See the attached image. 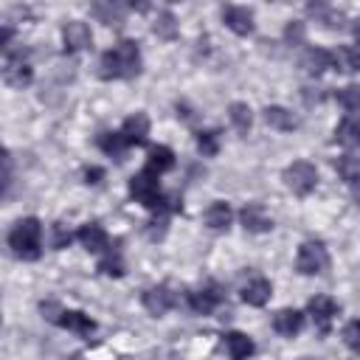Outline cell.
<instances>
[{
  "label": "cell",
  "instance_id": "26",
  "mask_svg": "<svg viewBox=\"0 0 360 360\" xmlns=\"http://www.w3.org/2000/svg\"><path fill=\"white\" fill-rule=\"evenodd\" d=\"M228 118H231V124L236 127V132H248L250 124H253V112H250V107H248L245 101H233V104L228 107Z\"/></svg>",
  "mask_w": 360,
  "mask_h": 360
},
{
  "label": "cell",
  "instance_id": "35",
  "mask_svg": "<svg viewBox=\"0 0 360 360\" xmlns=\"http://www.w3.org/2000/svg\"><path fill=\"white\" fill-rule=\"evenodd\" d=\"M301 37H304L301 22H290V25H287V39H301Z\"/></svg>",
  "mask_w": 360,
  "mask_h": 360
},
{
  "label": "cell",
  "instance_id": "13",
  "mask_svg": "<svg viewBox=\"0 0 360 360\" xmlns=\"http://www.w3.org/2000/svg\"><path fill=\"white\" fill-rule=\"evenodd\" d=\"M222 20L239 37H248L253 31V11L248 6H228V8H222Z\"/></svg>",
  "mask_w": 360,
  "mask_h": 360
},
{
  "label": "cell",
  "instance_id": "25",
  "mask_svg": "<svg viewBox=\"0 0 360 360\" xmlns=\"http://www.w3.org/2000/svg\"><path fill=\"white\" fill-rule=\"evenodd\" d=\"M98 146H101L104 155H110V158H115V160H124V152L129 149L121 132H101V135H98Z\"/></svg>",
  "mask_w": 360,
  "mask_h": 360
},
{
  "label": "cell",
  "instance_id": "31",
  "mask_svg": "<svg viewBox=\"0 0 360 360\" xmlns=\"http://www.w3.org/2000/svg\"><path fill=\"white\" fill-rule=\"evenodd\" d=\"M70 242H73L70 228H68L65 222H53V225H51V245H53V250H62V248H68Z\"/></svg>",
  "mask_w": 360,
  "mask_h": 360
},
{
  "label": "cell",
  "instance_id": "32",
  "mask_svg": "<svg viewBox=\"0 0 360 360\" xmlns=\"http://www.w3.org/2000/svg\"><path fill=\"white\" fill-rule=\"evenodd\" d=\"M343 340L354 354H360V321H349L343 326Z\"/></svg>",
  "mask_w": 360,
  "mask_h": 360
},
{
  "label": "cell",
  "instance_id": "24",
  "mask_svg": "<svg viewBox=\"0 0 360 360\" xmlns=\"http://www.w3.org/2000/svg\"><path fill=\"white\" fill-rule=\"evenodd\" d=\"M264 121L273 127V129H281V132H290V129H295L298 127V118L290 112V110H284V107H264Z\"/></svg>",
  "mask_w": 360,
  "mask_h": 360
},
{
  "label": "cell",
  "instance_id": "1",
  "mask_svg": "<svg viewBox=\"0 0 360 360\" xmlns=\"http://www.w3.org/2000/svg\"><path fill=\"white\" fill-rule=\"evenodd\" d=\"M101 79H132L141 73V48L132 39H121L101 56Z\"/></svg>",
  "mask_w": 360,
  "mask_h": 360
},
{
  "label": "cell",
  "instance_id": "34",
  "mask_svg": "<svg viewBox=\"0 0 360 360\" xmlns=\"http://www.w3.org/2000/svg\"><path fill=\"white\" fill-rule=\"evenodd\" d=\"M101 177H104V169H98V166L84 169V183H98Z\"/></svg>",
  "mask_w": 360,
  "mask_h": 360
},
{
  "label": "cell",
  "instance_id": "22",
  "mask_svg": "<svg viewBox=\"0 0 360 360\" xmlns=\"http://www.w3.org/2000/svg\"><path fill=\"white\" fill-rule=\"evenodd\" d=\"M225 349H228L231 360H248V357L256 352L253 340H250L245 332H228V335H225Z\"/></svg>",
  "mask_w": 360,
  "mask_h": 360
},
{
  "label": "cell",
  "instance_id": "4",
  "mask_svg": "<svg viewBox=\"0 0 360 360\" xmlns=\"http://www.w3.org/2000/svg\"><path fill=\"white\" fill-rule=\"evenodd\" d=\"M315 183H318V172H315V166L307 163V160H295V163H290V166L284 169V186H287L292 194H298V197H307V194L315 188Z\"/></svg>",
  "mask_w": 360,
  "mask_h": 360
},
{
  "label": "cell",
  "instance_id": "28",
  "mask_svg": "<svg viewBox=\"0 0 360 360\" xmlns=\"http://www.w3.org/2000/svg\"><path fill=\"white\" fill-rule=\"evenodd\" d=\"M98 270H101L104 276L121 278V276H124V259H121V253L110 248V250H107V253L101 256V262H98Z\"/></svg>",
  "mask_w": 360,
  "mask_h": 360
},
{
  "label": "cell",
  "instance_id": "9",
  "mask_svg": "<svg viewBox=\"0 0 360 360\" xmlns=\"http://www.w3.org/2000/svg\"><path fill=\"white\" fill-rule=\"evenodd\" d=\"M239 219H242L245 231H250V233H267L273 228V217L267 214V208L262 202H248L239 211Z\"/></svg>",
  "mask_w": 360,
  "mask_h": 360
},
{
  "label": "cell",
  "instance_id": "29",
  "mask_svg": "<svg viewBox=\"0 0 360 360\" xmlns=\"http://www.w3.org/2000/svg\"><path fill=\"white\" fill-rule=\"evenodd\" d=\"M155 34L160 37V39H174L177 37V20H174V14L172 11H160L158 17H155Z\"/></svg>",
  "mask_w": 360,
  "mask_h": 360
},
{
  "label": "cell",
  "instance_id": "19",
  "mask_svg": "<svg viewBox=\"0 0 360 360\" xmlns=\"http://www.w3.org/2000/svg\"><path fill=\"white\" fill-rule=\"evenodd\" d=\"M301 68H304L309 76L323 73L326 68H332V51H323V48H307L304 56H301Z\"/></svg>",
  "mask_w": 360,
  "mask_h": 360
},
{
  "label": "cell",
  "instance_id": "23",
  "mask_svg": "<svg viewBox=\"0 0 360 360\" xmlns=\"http://www.w3.org/2000/svg\"><path fill=\"white\" fill-rule=\"evenodd\" d=\"M335 169H338V174H340V180H343L346 186L360 188V158H354V155H340V158L335 160Z\"/></svg>",
  "mask_w": 360,
  "mask_h": 360
},
{
  "label": "cell",
  "instance_id": "37",
  "mask_svg": "<svg viewBox=\"0 0 360 360\" xmlns=\"http://www.w3.org/2000/svg\"><path fill=\"white\" fill-rule=\"evenodd\" d=\"M354 39H357V42H354V45H360V20H357V22H354Z\"/></svg>",
  "mask_w": 360,
  "mask_h": 360
},
{
  "label": "cell",
  "instance_id": "30",
  "mask_svg": "<svg viewBox=\"0 0 360 360\" xmlns=\"http://www.w3.org/2000/svg\"><path fill=\"white\" fill-rule=\"evenodd\" d=\"M197 149L205 155V158H214L219 152V132L214 129H200L197 132Z\"/></svg>",
  "mask_w": 360,
  "mask_h": 360
},
{
  "label": "cell",
  "instance_id": "15",
  "mask_svg": "<svg viewBox=\"0 0 360 360\" xmlns=\"http://www.w3.org/2000/svg\"><path fill=\"white\" fill-rule=\"evenodd\" d=\"M273 329L278 332V335H284V338H295L301 329H304V312H298V309H278L276 315H273Z\"/></svg>",
  "mask_w": 360,
  "mask_h": 360
},
{
  "label": "cell",
  "instance_id": "12",
  "mask_svg": "<svg viewBox=\"0 0 360 360\" xmlns=\"http://www.w3.org/2000/svg\"><path fill=\"white\" fill-rule=\"evenodd\" d=\"M56 323L62 329H68V332H76L79 338H90L96 332V321L90 315H84L82 309H62L59 318H56Z\"/></svg>",
  "mask_w": 360,
  "mask_h": 360
},
{
  "label": "cell",
  "instance_id": "20",
  "mask_svg": "<svg viewBox=\"0 0 360 360\" xmlns=\"http://www.w3.org/2000/svg\"><path fill=\"white\" fill-rule=\"evenodd\" d=\"M231 219H233V211H231V205H228L225 200H214V202L205 208V225H208L211 231H225V228L231 225Z\"/></svg>",
  "mask_w": 360,
  "mask_h": 360
},
{
  "label": "cell",
  "instance_id": "10",
  "mask_svg": "<svg viewBox=\"0 0 360 360\" xmlns=\"http://www.w3.org/2000/svg\"><path fill=\"white\" fill-rule=\"evenodd\" d=\"M177 304V295L166 287V284H158V287H149L146 292H143V307H146V312L149 315H166L172 307Z\"/></svg>",
  "mask_w": 360,
  "mask_h": 360
},
{
  "label": "cell",
  "instance_id": "3",
  "mask_svg": "<svg viewBox=\"0 0 360 360\" xmlns=\"http://www.w3.org/2000/svg\"><path fill=\"white\" fill-rule=\"evenodd\" d=\"M158 177H160V174H155V172H149V169L132 174V177H129V194H132L143 208H149V211H155V214H166L172 205H166L169 197L160 191V180H158Z\"/></svg>",
  "mask_w": 360,
  "mask_h": 360
},
{
  "label": "cell",
  "instance_id": "8",
  "mask_svg": "<svg viewBox=\"0 0 360 360\" xmlns=\"http://www.w3.org/2000/svg\"><path fill=\"white\" fill-rule=\"evenodd\" d=\"M307 312H309V318L315 321V326H318L321 332H329L332 318L338 315V301L329 298V295H315V298H309Z\"/></svg>",
  "mask_w": 360,
  "mask_h": 360
},
{
  "label": "cell",
  "instance_id": "27",
  "mask_svg": "<svg viewBox=\"0 0 360 360\" xmlns=\"http://www.w3.org/2000/svg\"><path fill=\"white\" fill-rule=\"evenodd\" d=\"M338 104L349 115H360V84H346L338 90Z\"/></svg>",
  "mask_w": 360,
  "mask_h": 360
},
{
  "label": "cell",
  "instance_id": "2",
  "mask_svg": "<svg viewBox=\"0 0 360 360\" xmlns=\"http://www.w3.org/2000/svg\"><path fill=\"white\" fill-rule=\"evenodd\" d=\"M8 248L22 262H37L42 256V222L37 217H22L8 231Z\"/></svg>",
  "mask_w": 360,
  "mask_h": 360
},
{
  "label": "cell",
  "instance_id": "16",
  "mask_svg": "<svg viewBox=\"0 0 360 360\" xmlns=\"http://www.w3.org/2000/svg\"><path fill=\"white\" fill-rule=\"evenodd\" d=\"M270 295H273V284H270L267 278H262V276L250 278V281L242 287V301L250 304V307H264V304L270 301Z\"/></svg>",
  "mask_w": 360,
  "mask_h": 360
},
{
  "label": "cell",
  "instance_id": "11",
  "mask_svg": "<svg viewBox=\"0 0 360 360\" xmlns=\"http://www.w3.org/2000/svg\"><path fill=\"white\" fill-rule=\"evenodd\" d=\"M76 239H79L82 248L90 250V253H107V250H110V236H107V231H104L98 222L82 225L79 233H76Z\"/></svg>",
  "mask_w": 360,
  "mask_h": 360
},
{
  "label": "cell",
  "instance_id": "14",
  "mask_svg": "<svg viewBox=\"0 0 360 360\" xmlns=\"http://www.w3.org/2000/svg\"><path fill=\"white\" fill-rule=\"evenodd\" d=\"M118 132L124 135L127 146H143V143H146V135H149V118H146L143 112H135V115H129V118L121 124Z\"/></svg>",
  "mask_w": 360,
  "mask_h": 360
},
{
  "label": "cell",
  "instance_id": "38",
  "mask_svg": "<svg viewBox=\"0 0 360 360\" xmlns=\"http://www.w3.org/2000/svg\"><path fill=\"white\" fill-rule=\"evenodd\" d=\"M73 360H82V357H73Z\"/></svg>",
  "mask_w": 360,
  "mask_h": 360
},
{
  "label": "cell",
  "instance_id": "5",
  "mask_svg": "<svg viewBox=\"0 0 360 360\" xmlns=\"http://www.w3.org/2000/svg\"><path fill=\"white\" fill-rule=\"evenodd\" d=\"M295 267H298V273H304V276H318V273H323L326 267H329V253H326V248L321 245V242H304L301 248H298V256H295Z\"/></svg>",
  "mask_w": 360,
  "mask_h": 360
},
{
  "label": "cell",
  "instance_id": "6",
  "mask_svg": "<svg viewBox=\"0 0 360 360\" xmlns=\"http://www.w3.org/2000/svg\"><path fill=\"white\" fill-rule=\"evenodd\" d=\"M31 65H28V59H25V53L22 51H6V56H3V82L6 84H11V87H25V84H31Z\"/></svg>",
  "mask_w": 360,
  "mask_h": 360
},
{
  "label": "cell",
  "instance_id": "33",
  "mask_svg": "<svg viewBox=\"0 0 360 360\" xmlns=\"http://www.w3.org/2000/svg\"><path fill=\"white\" fill-rule=\"evenodd\" d=\"M93 11L107 22V25H112V22H118V17H121V11H118V6H104V3H96L93 6Z\"/></svg>",
  "mask_w": 360,
  "mask_h": 360
},
{
  "label": "cell",
  "instance_id": "21",
  "mask_svg": "<svg viewBox=\"0 0 360 360\" xmlns=\"http://www.w3.org/2000/svg\"><path fill=\"white\" fill-rule=\"evenodd\" d=\"M146 169L155 172V174H163L169 169H174V152L163 143L158 146H149V155H146Z\"/></svg>",
  "mask_w": 360,
  "mask_h": 360
},
{
  "label": "cell",
  "instance_id": "17",
  "mask_svg": "<svg viewBox=\"0 0 360 360\" xmlns=\"http://www.w3.org/2000/svg\"><path fill=\"white\" fill-rule=\"evenodd\" d=\"M219 304V292L214 287H200V290H191L188 292V307L197 312V315H211Z\"/></svg>",
  "mask_w": 360,
  "mask_h": 360
},
{
  "label": "cell",
  "instance_id": "36",
  "mask_svg": "<svg viewBox=\"0 0 360 360\" xmlns=\"http://www.w3.org/2000/svg\"><path fill=\"white\" fill-rule=\"evenodd\" d=\"M8 39H11V28L3 25V28H0V48H8Z\"/></svg>",
  "mask_w": 360,
  "mask_h": 360
},
{
  "label": "cell",
  "instance_id": "7",
  "mask_svg": "<svg viewBox=\"0 0 360 360\" xmlns=\"http://www.w3.org/2000/svg\"><path fill=\"white\" fill-rule=\"evenodd\" d=\"M62 42H65V51L68 53H76V51H84L93 45V34L87 28V22L82 20H70L62 25Z\"/></svg>",
  "mask_w": 360,
  "mask_h": 360
},
{
  "label": "cell",
  "instance_id": "18",
  "mask_svg": "<svg viewBox=\"0 0 360 360\" xmlns=\"http://www.w3.org/2000/svg\"><path fill=\"white\" fill-rule=\"evenodd\" d=\"M335 141L340 146H349V149H357L360 146V115H346L338 129H335Z\"/></svg>",
  "mask_w": 360,
  "mask_h": 360
}]
</instances>
